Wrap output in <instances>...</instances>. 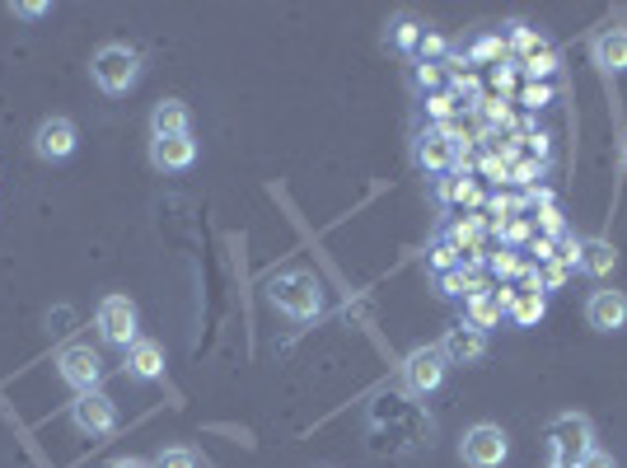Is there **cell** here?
<instances>
[{
	"mask_svg": "<svg viewBox=\"0 0 627 468\" xmlns=\"http://www.w3.org/2000/svg\"><path fill=\"white\" fill-rule=\"evenodd\" d=\"M80 146V131L71 118H42L38 131H33V155L38 160H48V165H61V160H71Z\"/></svg>",
	"mask_w": 627,
	"mask_h": 468,
	"instance_id": "obj_9",
	"label": "cell"
},
{
	"mask_svg": "<svg viewBox=\"0 0 627 468\" xmlns=\"http://www.w3.org/2000/svg\"><path fill=\"white\" fill-rule=\"evenodd\" d=\"M539 230H544V239H563V235H567L563 211H557V207H544V211H539Z\"/></svg>",
	"mask_w": 627,
	"mask_h": 468,
	"instance_id": "obj_30",
	"label": "cell"
},
{
	"mask_svg": "<svg viewBox=\"0 0 627 468\" xmlns=\"http://www.w3.org/2000/svg\"><path fill=\"white\" fill-rule=\"evenodd\" d=\"M71 427L80 436H113L118 431V404L108 394H76L71 404Z\"/></svg>",
	"mask_w": 627,
	"mask_h": 468,
	"instance_id": "obj_8",
	"label": "cell"
},
{
	"mask_svg": "<svg viewBox=\"0 0 627 468\" xmlns=\"http://www.w3.org/2000/svg\"><path fill=\"white\" fill-rule=\"evenodd\" d=\"M482 113H487L491 122H506V118H510V108H506V99H491V103L482 108Z\"/></svg>",
	"mask_w": 627,
	"mask_h": 468,
	"instance_id": "obj_40",
	"label": "cell"
},
{
	"mask_svg": "<svg viewBox=\"0 0 627 468\" xmlns=\"http://www.w3.org/2000/svg\"><path fill=\"white\" fill-rule=\"evenodd\" d=\"M417 52H421V61H440L445 52H450V42H445L440 33H427V38H421V48H417Z\"/></svg>",
	"mask_w": 627,
	"mask_h": 468,
	"instance_id": "obj_32",
	"label": "cell"
},
{
	"mask_svg": "<svg viewBox=\"0 0 627 468\" xmlns=\"http://www.w3.org/2000/svg\"><path fill=\"white\" fill-rule=\"evenodd\" d=\"M459 459L468 468H501L510 459V436L501 427H491V421H478V427H468L464 440H459Z\"/></svg>",
	"mask_w": 627,
	"mask_h": 468,
	"instance_id": "obj_3",
	"label": "cell"
},
{
	"mask_svg": "<svg viewBox=\"0 0 627 468\" xmlns=\"http://www.w3.org/2000/svg\"><path fill=\"white\" fill-rule=\"evenodd\" d=\"M534 173H544V165H515V183H534Z\"/></svg>",
	"mask_w": 627,
	"mask_h": 468,
	"instance_id": "obj_41",
	"label": "cell"
},
{
	"mask_svg": "<svg viewBox=\"0 0 627 468\" xmlns=\"http://www.w3.org/2000/svg\"><path fill=\"white\" fill-rule=\"evenodd\" d=\"M529 253L539 258V262H553L557 258V249H553V239H529Z\"/></svg>",
	"mask_w": 627,
	"mask_h": 468,
	"instance_id": "obj_38",
	"label": "cell"
},
{
	"mask_svg": "<svg viewBox=\"0 0 627 468\" xmlns=\"http://www.w3.org/2000/svg\"><path fill=\"white\" fill-rule=\"evenodd\" d=\"M455 108H459V103H455V94H445V89H436V94L427 99V113H431V122H436V127L450 122V118H455Z\"/></svg>",
	"mask_w": 627,
	"mask_h": 468,
	"instance_id": "obj_25",
	"label": "cell"
},
{
	"mask_svg": "<svg viewBox=\"0 0 627 468\" xmlns=\"http://www.w3.org/2000/svg\"><path fill=\"white\" fill-rule=\"evenodd\" d=\"M455 267H464L455 243H436V249H431V272L440 277V272H455Z\"/></svg>",
	"mask_w": 627,
	"mask_h": 468,
	"instance_id": "obj_28",
	"label": "cell"
},
{
	"mask_svg": "<svg viewBox=\"0 0 627 468\" xmlns=\"http://www.w3.org/2000/svg\"><path fill=\"white\" fill-rule=\"evenodd\" d=\"M595 431H590V421L580 417V412H563V417H553L548 421V445H553V464H576L586 450H595Z\"/></svg>",
	"mask_w": 627,
	"mask_h": 468,
	"instance_id": "obj_5",
	"label": "cell"
},
{
	"mask_svg": "<svg viewBox=\"0 0 627 468\" xmlns=\"http://www.w3.org/2000/svg\"><path fill=\"white\" fill-rule=\"evenodd\" d=\"M150 137L165 141V137H192V113L183 99H160L150 108Z\"/></svg>",
	"mask_w": 627,
	"mask_h": 468,
	"instance_id": "obj_13",
	"label": "cell"
},
{
	"mask_svg": "<svg viewBox=\"0 0 627 468\" xmlns=\"http://www.w3.org/2000/svg\"><path fill=\"white\" fill-rule=\"evenodd\" d=\"M122 356H127V375H131V380L150 385V380H160V375H165V347H160V342L137 338Z\"/></svg>",
	"mask_w": 627,
	"mask_h": 468,
	"instance_id": "obj_15",
	"label": "cell"
},
{
	"mask_svg": "<svg viewBox=\"0 0 627 468\" xmlns=\"http://www.w3.org/2000/svg\"><path fill=\"white\" fill-rule=\"evenodd\" d=\"M491 272H497V277H525V272H529V262H525V258H515L510 249H501V253H491Z\"/></svg>",
	"mask_w": 627,
	"mask_h": 468,
	"instance_id": "obj_27",
	"label": "cell"
},
{
	"mask_svg": "<svg viewBox=\"0 0 627 468\" xmlns=\"http://www.w3.org/2000/svg\"><path fill=\"white\" fill-rule=\"evenodd\" d=\"M571 468H618V464H614V455H604V450H586Z\"/></svg>",
	"mask_w": 627,
	"mask_h": 468,
	"instance_id": "obj_37",
	"label": "cell"
},
{
	"mask_svg": "<svg viewBox=\"0 0 627 468\" xmlns=\"http://www.w3.org/2000/svg\"><path fill=\"white\" fill-rule=\"evenodd\" d=\"M440 197L445 202H478V183L468 173H455L450 183H440Z\"/></svg>",
	"mask_w": 627,
	"mask_h": 468,
	"instance_id": "obj_23",
	"label": "cell"
},
{
	"mask_svg": "<svg viewBox=\"0 0 627 468\" xmlns=\"http://www.w3.org/2000/svg\"><path fill=\"white\" fill-rule=\"evenodd\" d=\"M501 315H506V309L497 305V296H491V291H487V296H468V300H464V323H474V328H482V332H487V328H497V323H501Z\"/></svg>",
	"mask_w": 627,
	"mask_h": 468,
	"instance_id": "obj_18",
	"label": "cell"
},
{
	"mask_svg": "<svg viewBox=\"0 0 627 468\" xmlns=\"http://www.w3.org/2000/svg\"><path fill=\"white\" fill-rule=\"evenodd\" d=\"M421 38H427V29H421L412 14H398L389 24V48H398V52H417Z\"/></svg>",
	"mask_w": 627,
	"mask_h": 468,
	"instance_id": "obj_19",
	"label": "cell"
},
{
	"mask_svg": "<svg viewBox=\"0 0 627 468\" xmlns=\"http://www.w3.org/2000/svg\"><path fill=\"white\" fill-rule=\"evenodd\" d=\"M544 315H548V300L544 296H525L520 291V296H515V305H510V323L515 328H534Z\"/></svg>",
	"mask_w": 627,
	"mask_h": 468,
	"instance_id": "obj_20",
	"label": "cell"
},
{
	"mask_svg": "<svg viewBox=\"0 0 627 468\" xmlns=\"http://www.w3.org/2000/svg\"><path fill=\"white\" fill-rule=\"evenodd\" d=\"M506 42H510L515 52H525V57H534V52H548L544 33H534L529 24H520V19H510V24H506Z\"/></svg>",
	"mask_w": 627,
	"mask_h": 468,
	"instance_id": "obj_21",
	"label": "cell"
},
{
	"mask_svg": "<svg viewBox=\"0 0 627 468\" xmlns=\"http://www.w3.org/2000/svg\"><path fill=\"white\" fill-rule=\"evenodd\" d=\"M445 370H450V361L440 356V347H417L408 361H402V389L412 398H427L445 385Z\"/></svg>",
	"mask_w": 627,
	"mask_h": 468,
	"instance_id": "obj_7",
	"label": "cell"
},
{
	"mask_svg": "<svg viewBox=\"0 0 627 468\" xmlns=\"http://www.w3.org/2000/svg\"><path fill=\"white\" fill-rule=\"evenodd\" d=\"M48 10H52L48 0H19V6H10V14H14V19H42Z\"/></svg>",
	"mask_w": 627,
	"mask_h": 468,
	"instance_id": "obj_35",
	"label": "cell"
},
{
	"mask_svg": "<svg viewBox=\"0 0 627 468\" xmlns=\"http://www.w3.org/2000/svg\"><path fill=\"white\" fill-rule=\"evenodd\" d=\"M440 80H445L440 61H417V84H421V89H431V94H436V89H440Z\"/></svg>",
	"mask_w": 627,
	"mask_h": 468,
	"instance_id": "obj_31",
	"label": "cell"
},
{
	"mask_svg": "<svg viewBox=\"0 0 627 468\" xmlns=\"http://www.w3.org/2000/svg\"><path fill=\"white\" fill-rule=\"evenodd\" d=\"M525 71L529 76H553L557 71V57L553 52H534V57H525Z\"/></svg>",
	"mask_w": 627,
	"mask_h": 468,
	"instance_id": "obj_34",
	"label": "cell"
},
{
	"mask_svg": "<svg viewBox=\"0 0 627 468\" xmlns=\"http://www.w3.org/2000/svg\"><path fill=\"white\" fill-rule=\"evenodd\" d=\"M590 52H595V66H599V71L623 76V71H627V29H623V24L599 29L595 42H590Z\"/></svg>",
	"mask_w": 627,
	"mask_h": 468,
	"instance_id": "obj_14",
	"label": "cell"
},
{
	"mask_svg": "<svg viewBox=\"0 0 627 468\" xmlns=\"http://www.w3.org/2000/svg\"><path fill=\"white\" fill-rule=\"evenodd\" d=\"M459 146L445 137V127H427L421 137L412 141V160H417V169H427V173H450V169H459Z\"/></svg>",
	"mask_w": 627,
	"mask_h": 468,
	"instance_id": "obj_10",
	"label": "cell"
},
{
	"mask_svg": "<svg viewBox=\"0 0 627 468\" xmlns=\"http://www.w3.org/2000/svg\"><path fill=\"white\" fill-rule=\"evenodd\" d=\"M267 300L296 323H309V319L324 315V286L309 272H300V267H286V272L267 277Z\"/></svg>",
	"mask_w": 627,
	"mask_h": 468,
	"instance_id": "obj_1",
	"label": "cell"
},
{
	"mask_svg": "<svg viewBox=\"0 0 627 468\" xmlns=\"http://www.w3.org/2000/svg\"><path fill=\"white\" fill-rule=\"evenodd\" d=\"M94 328H99V338L108 347L127 351L131 342L141 338V332H137V305H131L127 296H103L99 309H94Z\"/></svg>",
	"mask_w": 627,
	"mask_h": 468,
	"instance_id": "obj_4",
	"label": "cell"
},
{
	"mask_svg": "<svg viewBox=\"0 0 627 468\" xmlns=\"http://www.w3.org/2000/svg\"><path fill=\"white\" fill-rule=\"evenodd\" d=\"M440 356H445L450 366H478L482 356H487V332L459 319V323L440 338Z\"/></svg>",
	"mask_w": 627,
	"mask_h": 468,
	"instance_id": "obj_11",
	"label": "cell"
},
{
	"mask_svg": "<svg viewBox=\"0 0 627 468\" xmlns=\"http://www.w3.org/2000/svg\"><path fill=\"white\" fill-rule=\"evenodd\" d=\"M563 267H580V239L576 235H563V253H557Z\"/></svg>",
	"mask_w": 627,
	"mask_h": 468,
	"instance_id": "obj_36",
	"label": "cell"
},
{
	"mask_svg": "<svg viewBox=\"0 0 627 468\" xmlns=\"http://www.w3.org/2000/svg\"><path fill=\"white\" fill-rule=\"evenodd\" d=\"M544 267H548V272H539V277H544V291H557V286H567L571 267H563V262H557V258H553V262H544Z\"/></svg>",
	"mask_w": 627,
	"mask_h": 468,
	"instance_id": "obj_33",
	"label": "cell"
},
{
	"mask_svg": "<svg viewBox=\"0 0 627 468\" xmlns=\"http://www.w3.org/2000/svg\"><path fill=\"white\" fill-rule=\"evenodd\" d=\"M482 230H487V226H482L478 216H464L459 226L450 230V243H455V249H468V253H478V239H482Z\"/></svg>",
	"mask_w": 627,
	"mask_h": 468,
	"instance_id": "obj_22",
	"label": "cell"
},
{
	"mask_svg": "<svg viewBox=\"0 0 627 468\" xmlns=\"http://www.w3.org/2000/svg\"><path fill=\"white\" fill-rule=\"evenodd\" d=\"M89 80H94L103 94H127V89L141 80L137 48H127V42H103L94 61H89Z\"/></svg>",
	"mask_w": 627,
	"mask_h": 468,
	"instance_id": "obj_2",
	"label": "cell"
},
{
	"mask_svg": "<svg viewBox=\"0 0 627 468\" xmlns=\"http://www.w3.org/2000/svg\"><path fill=\"white\" fill-rule=\"evenodd\" d=\"M108 468H150V464H146V459H131V455H127V459H113Z\"/></svg>",
	"mask_w": 627,
	"mask_h": 468,
	"instance_id": "obj_42",
	"label": "cell"
},
{
	"mask_svg": "<svg viewBox=\"0 0 627 468\" xmlns=\"http://www.w3.org/2000/svg\"><path fill=\"white\" fill-rule=\"evenodd\" d=\"M506 57V38L501 33H482L474 42V61H501Z\"/></svg>",
	"mask_w": 627,
	"mask_h": 468,
	"instance_id": "obj_26",
	"label": "cell"
},
{
	"mask_svg": "<svg viewBox=\"0 0 627 468\" xmlns=\"http://www.w3.org/2000/svg\"><path fill=\"white\" fill-rule=\"evenodd\" d=\"M618 267V249L609 239H580V272L590 277H609Z\"/></svg>",
	"mask_w": 627,
	"mask_h": 468,
	"instance_id": "obj_17",
	"label": "cell"
},
{
	"mask_svg": "<svg viewBox=\"0 0 627 468\" xmlns=\"http://www.w3.org/2000/svg\"><path fill=\"white\" fill-rule=\"evenodd\" d=\"M586 323L595 332H623L627 328V296L623 291H595L586 300Z\"/></svg>",
	"mask_w": 627,
	"mask_h": 468,
	"instance_id": "obj_12",
	"label": "cell"
},
{
	"mask_svg": "<svg viewBox=\"0 0 627 468\" xmlns=\"http://www.w3.org/2000/svg\"><path fill=\"white\" fill-rule=\"evenodd\" d=\"M497 235H501L506 243H525V239L534 235V226H529V220H525V216H510V220H506V226H497Z\"/></svg>",
	"mask_w": 627,
	"mask_h": 468,
	"instance_id": "obj_29",
	"label": "cell"
},
{
	"mask_svg": "<svg viewBox=\"0 0 627 468\" xmlns=\"http://www.w3.org/2000/svg\"><path fill=\"white\" fill-rule=\"evenodd\" d=\"M192 160H197V141H192V137H165V141H150V165H155V169L178 173V169H192Z\"/></svg>",
	"mask_w": 627,
	"mask_h": 468,
	"instance_id": "obj_16",
	"label": "cell"
},
{
	"mask_svg": "<svg viewBox=\"0 0 627 468\" xmlns=\"http://www.w3.org/2000/svg\"><path fill=\"white\" fill-rule=\"evenodd\" d=\"M150 468H197V455L188 450V445H169V450L155 455Z\"/></svg>",
	"mask_w": 627,
	"mask_h": 468,
	"instance_id": "obj_24",
	"label": "cell"
},
{
	"mask_svg": "<svg viewBox=\"0 0 627 468\" xmlns=\"http://www.w3.org/2000/svg\"><path fill=\"white\" fill-rule=\"evenodd\" d=\"M548 99H553V94H548V84H529V89H525V103H529V108H544Z\"/></svg>",
	"mask_w": 627,
	"mask_h": 468,
	"instance_id": "obj_39",
	"label": "cell"
},
{
	"mask_svg": "<svg viewBox=\"0 0 627 468\" xmlns=\"http://www.w3.org/2000/svg\"><path fill=\"white\" fill-rule=\"evenodd\" d=\"M57 375H61V380L71 385L76 394H94V389L103 385V361H99L94 347L76 342V347H61V351H57Z\"/></svg>",
	"mask_w": 627,
	"mask_h": 468,
	"instance_id": "obj_6",
	"label": "cell"
}]
</instances>
